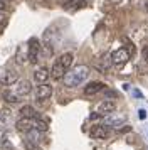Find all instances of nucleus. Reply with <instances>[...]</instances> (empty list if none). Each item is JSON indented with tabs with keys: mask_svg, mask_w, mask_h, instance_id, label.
I'll return each instance as SVG.
<instances>
[{
	"mask_svg": "<svg viewBox=\"0 0 148 150\" xmlns=\"http://www.w3.org/2000/svg\"><path fill=\"white\" fill-rule=\"evenodd\" d=\"M89 135L93 138H98V140H104V138L111 135L109 125H94L93 128L89 130Z\"/></svg>",
	"mask_w": 148,
	"mask_h": 150,
	"instance_id": "423d86ee",
	"label": "nucleus"
},
{
	"mask_svg": "<svg viewBox=\"0 0 148 150\" xmlns=\"http://www.w3.org/2000/svg\"><path fill=\"white\" fill-rule=\"evenodd\" d=\"M66 73H67V71L62 68V64L56 59V62H54L52 68H51V78H52V79H64Z\"/></svg>",
	"mask_w": 148,
	"mask_h": 150,
	"instance_id": "f8f14e48",
	"label": "nucleus"
},
{
	"mask_svg": "<svg viewBox=\"0 0 148 150\" xmlns=\"http://www.w3.org/2000/svg\"><path fill=\"white\" fill-rule=\"evenodd\" d=\"M82 7H86V0H67L64 4L66 10H79Z\"/></svg>",
	"mask_w": 148,
	"mask_h": 150,
	"instance_id": "2eb2a0df",
	"label": "nucleus"
},
{
	"mask_svg": "<svg viewBox=\"0 0 148 150\" xmlns=\"http://www.w3.org/2000/svg\"><path fill=\"white\" fill-rule=\"evenodd\" d=\"M20 115H22V118H37V111L30 106V105H25V106H22L20 108Z\"/></svg>",
	"mask_w": 148,
	"mask_h": 150,
	"instance_id": "dca6fc26",
	"label": "nucleus"
},
{
	"mask_svg": "<svg viewBox=\"0 0 148 150\" xmlns=\"http://www.w3.org/2000/svg\"><path fill=\"white\" fill-rule=\"evenodd\" d=\"M128 61H130V49L120 47L111 54V62L114 68H123Z\"/></svg>",
	"mask_w": 148,
	"mask_h": 150,
	"instance_id": "f03ea898",
	"label": "nucleus"
},
{
	"mask_svg": "<svg viewBox=\"0 0 148 150\" xmlns=\"http://www.w3.org/2000/svg\"><path fill=\"white\" fill-rule=\"evenodd\" d=\"M2 96H4V100H5L7 103H19L20 101L19 96L15 95V93H10V91H5Z\"/></svg>",
	"mask_w": 148,
	"mask_h": 150,
	"instance_id": "f3484780",
	"label": "nucleus"
},
{
	"mask_svg": "<svg viewBox=\"0 0 148 150\" xmlns=\"http://www.w3.org/2000/svg\"><path fill=\"white\" fill-rule=\"evenodd\" d=\"M30 89H32V84L30 81H27V79H19V81L15 83V88H13V93L19 96H27L30 93Z\"/></svg>",
	"mask_w": 148,
	"mask_h": 150,
	"instance_id": "0eeeda50",
	"label": "nucleus"
},
{
	"mask_svg": "<svg viewBox=\"0 0 148 150\" xmlns=\"http://www.w3.org/2000/svg\"><path fill=\"white\" fill-rule=\"evenodd\" d=\"M40 42L34 37L29 41V47H27V57H29V62L30 64H35L39 61V56H40Z\"/></svg>",
	"mask_w": 148,
	"mask_h": 150,
	"instance_id": "7ed1b4c3",
	"label": "nucleus"
},
{
	"mask_svg": "<svg viewBox=\"0 0 148 150\" xmlns=\"http://www.w3.org/2000/svg\"><path fill=\"white\" fill-rule=\"evenodd\" d=\"M57 61L62 64V68L66 69V71H69L71 66H73V62H74V56L71 54V52H64V54H61L59 57H57Z\"/></svg>",
	"mask_w": 148,
	"mask_h": 150,
	"instance_id": "4468645a",
	"label": "nucleus"
},
{
	"mask_svg": "<svg viewBox=\"0 0 148 150\" xmlns=\"http://www.w3.org/2000/svg\"><path fill=\"white\" fill-rule=\"evenodd\" d=\"M140 118H147V113H145L143 110H140Z\"/></svg>",
	"mask_w": 148,
	"mask_h": 150,
	"instance_id": "aec40b11",
	"label": "nucleus"
},
{
	"mask_svg": "<svg viewBox=\"0 0 148 150\" xmlns=\"http://www.w3.org/2000/svg\"><path fill=\"white\" fill-rule=\"evenodd\" d=\"M103 88H104V83H101V81H91L86 88H84V95L93 96V95H96V93L103 91Z\"/></svg>",
	"mask_w": 148,
	"mask_h": 150,
	"instance_id": "ddd939ff",
	"label": "nucleus"
},
{
	"mask_svg": "<svg viewBox=\"0 0 148 150\" xmlns=\"http://www.w3.org/2000/svg\"><path fill=\"white\" fill-rule=\"evenodd\" d=\"M7 8V4H5V0H0V10H5Z\"/></svg>",
	"mask_w": 148,
	"mask_h": 150,
	"instance_id": "6ab92c4d",
	"label": "nucleus"
},
{
	"mask_svg": "<svg viewBox=\"0 0 148 150\" xmlns=\"http://www.w3.org/2000/svg\"><path fill=\"white\" fill-rule=\"evenodd\" d=\"M87 76H89V68L87 66H84V64L74 66L64 76V86H67V88H78V86H81L87 79Z\"/></svg>",
	"mask_w": 148,
	"mask_h": 150,
	"instance_id": "f257e3e1",
	"label": "nucleus"
},
{
	"mask_svg": "<svg viewBox=\"0 0 148 150\" xmlns=\"http://www.w3.org/2000/svg\"><path fill=\"white\" fill-rule=\"evenodd\" d=\"M49 78H51V71L46 66H40V68H37L34 71V79L39 83V84H46Z\"/></svg>",
	"mask_w": 148,
	"mask_h": 150,
	"instance_id": "9d476101",
	"label": "nucleus"
},
{
	"mask_svg": "<svg viewBox=\"0 0 148 150\" xmlns=\"http://www.w3.org/2000/svg\"><path fill=\"white\" fill-rule=\"evenodd\" d=\"M52 96V86L51 84H39L37 88H35V98L39 100V101H46Z\"/></svg>",
	"mask_w": 148,
	"mask_h": 150,
	"instance_id": "6e6552de",
	"label": "nucleus"
},
{
	"mask_svg": "<svg viewBox=\"0 0 148 150\" xmlns=\"http://www.w3.org/2000/svg\"><path fill=\"white\" fill-rule=\"evenodd\" d=\"M12 120H13L12 110H8V108L0 110V130H5L7 127H10Z\"/></svg>",
	"mask_w": 148,
	"mask_h": 150,
	"instance_id": "9b49d317",
	"label": "nucleus"
},
{
	"mask_svg": "<svg viewBox=\"0 0 148 150\" xmlns=\"http://www.w3.org/2000/svg\"><path fill=\"white\" fill-rule=\"evenodd\" d=\"M15 127L20 133H30L34 130H37V118H20L19 122L15 123Z\"/></svg>",
	"mask_w": 148,
	"mask_h": 150,
	"instance_id": "20e7f679",
	"label": "nucleus"
},
{
	"mask_svg": "<svg viewBox=\"0 0 148 150\" xmlns=\"http://www.w3.org/2000/svg\"><path fill=\"white\" fill-rule=\"evenodd\" d=\"M141 54H143V59L148 62V46L147 47H143V52H141Z\"/></svg>",
	"mask_w": 148,
	"mask_h": 150,
	"instance_id": "a211bd4d",
	"label": "nucleus"
},
{
	"mask_svg": "<svg viewBox=\"0 0 148 150\" xmlns=\"http://www.w3.org/2000/svg\"><path fill=\"white\" fill-rule=\"evenodd\" d=\"M114 110H116V103L111 101V100H104L98 105V115L99 116H108L111 115Z\"/></svg>",
	"mask_w": 148,
	"mask_h": 150,
	"instance_id": "1a4fd4ad",
	"label": "nucleus"
},
{
	"mask_svg": "<svg viewBox=\"0 0 148 150\" xmlns=\"http://www.w3.org/2000/svg\"><path fill=\"white\" fill-rule=\"evenodd\" d=\"M19 81V73L15 69H4L0 73V84L4 86H12Z\"/></svg>",
	"mask_w": 148,
	"mask_h": 150,
	"instance_id": "39448f33",
	"label": "nucleus"
}]
</instances>
